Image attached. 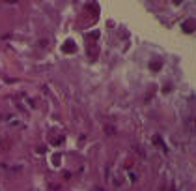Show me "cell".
<instances>
[{"label":"cell","mask_w":196,"mask_h":191,"mask_svg":"<svg viewBox=\"0 0 196 191\" xmlns=\"http://www.w3.org/2000/svg\"><path fill=\"white\" fill-rule=\"evenodd\" d=\"M183 32H187V34H191V32H194L196 30V21L194 19H187L185 23H183Z\"/></svg>","instance_id":"6da1fadb"},{"label":"cell","mask_w":196,"mask_h":191,"mask_svg":"<svg viewBox=\"0 0 196 191\" xmlns=\"http://www.w3.org/2000/svg\"><path fill=\"white\" fill-rule=\"evenodd\" d=\"M62 51H64L65 54H71V53H75L77 51V45H75V41H71V39H67V41L62 45Z\"/></svg>","instance_id":"7a4b0ae2"},{"label":"cell","mask_w":196,"mask_h":191,"mask_svg":"<svg viewBox=\"0 0 196 191\" xmlns=\"http://www.w3.org/2000/svg\"><path fill=\"white\" fill-rule=\"evenodd\" d=\"M161 67H163V62H161V60H151V62H150V69L159 71Z\"/></svg>","instance_id":"3957f363"},{"label":"cell","mask_w":196,"mask_h":191,"mask_svg":"<svg viewBox=\"0 0 196 191\" xmlns=\"http://www.w3.org/2000/svg\"><path fill=\"white\" fill-rule=\"evenodd\" d=\"M153 142H155L157 146H164V144H163V141H161V137H157V135L153 137Z\"/></svg>","instance_id":"277c9868"}]
</instances>
